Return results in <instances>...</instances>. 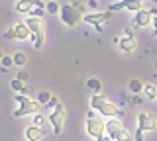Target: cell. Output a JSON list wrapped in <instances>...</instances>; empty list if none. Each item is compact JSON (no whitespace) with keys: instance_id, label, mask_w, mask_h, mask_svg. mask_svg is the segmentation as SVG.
Wrapping results in <instances>:
<instances>
[{"instance_id":"22","label":"cell","mask_w":157,"mask_h":141,"mask_svg":"<svg viewBox=\"0 0 157 141\" xmlns=\"http://www.w3.org/2000/svg\"><path fill=\"white\" fill-rule=\"evenodd\" d=\"M144 92H145L147 98H157V86L155 84H149V82H147L144 86Z\"/></svg>"},{"instance_id":"9","label":"cell","mask_w":157,"mask_h":141,"mask_svg":"<svg viewBox=\"0 0 157 141\" xmlns=\"http://www.w3.org/2000/svg\"><path fill=\"white\" fill-rule=\"evenodd\" d=\"M144 8H145L144 0H122V2H118V4H112L108 10H112V12H118V10L140 12V10H144Z\"/></svg>"},{"instance_id":"10","label":"cell","mask_w":157,"mask_h":141,"mask_svg":"<svg viewBox=\"0 0 157 141\" xmlns=\"http://www.w3.org/2000/svg\"><path fill=\"white\" fill-rule=\"evenodd\" d=\"M112 16H114V12H112V10H106V12H94V14H85L82 22L92 24V26H100V24L108 22Z\"/></svg>"},{"instance_id":"7","label":"cell","mask_w":157,"mask_h":141,"mask_svg":"<svg viewBox=\"0 0 157 141\" xmlns=\"http://www.w3.org/2000/svg\"><path fill=\"white\" fill-rule=\"evenodd\" d=\"M65 116H67V112H65V106L63 104H59L55 106V108L51 110V114H49V124L53 125V131L59 135L63 131V124H65Z\"/></svg>"},{"instance_id":"5","label":"cell","mask_w":157,"mask_h":141,"mask_svg":"<svg viewBox=\"0 0 157 141\" xmlns=\"http://www.w3.org/2000/svg\"><path fill=\"white\" fill-rule=\"evenodd\" d=\"M155 129H157V116L153 112H140V116H137L136 141H144V131H155Z\"/></svg>"},{"instance_id":"8","label":"cell","mask_w":157,"mask_h":141,"mask_svg":"<svg viewBox=\"0 0 157 141\" xmlns=\"http://www.w3.org/2000/svg\"><path fill=\"white\" fill-rule=\"evenodd\" d=\"M86 133L90 135V137L98 139L100 135L106 133V121L102 120V118H96V116L86 118Z\"/></svg>"},{"instance_id":"26","label":"cell","mask_w":157,"mask_h":141,"mask_svg":"<svg viewBox=\"0 0 157 141\" xmlns=\"http://www.w3.org/2000/svg\"><path fill=\"white\" fill-rule=\"evenodd\" d=\"M59 104H61V102H59V98H57L55 94H53V96H51V100H49L47 104H45V108H47V110H53V108H55V106H59Z\"/></svg>"},{"instance_id":"14","label":"cell","mask_w":157,"mask_h":141,"mask_svg":"<svg viewBox=\"0 0 157 141\" xmlns=\"http://www.w3.org/2000/svg\"><path fill=\"white\" fill-rule=\"evenodd\" d=\"M10 88H12L14 92H18V94H24V96H29V86L26 84L24 80H20V79H12L10 80Z\"/></svg>"},{"instance_id":"12","label":"cell","mask_w":157,"mask_h":141,"mask_svg":"<svg viewBox=\"0 0 157 141\" xmlns=\"http://www.w3.org/2000/svg\"><path fill=\"white\" fill-rule=\"evenodd\" d=\"M153 24V14H151V10H140L136 12L134 16V28H147Z\"/></svg>"},{"instance_id":"32","label":"cell","mask_w":157,"mask_h":141,"mask_svg":"<svg viewBox=\"0 0 157 141\" xmlns=\"http://www.w3.org/2000/svg\"><path fill=\"white\" fill-rule=\"evenodd\" d=\"M2 57H4V55H2V51H0V59H2Z\"/></svg>"},{"instance_id":"4","label":"cell","mask_w":157,"mask_h":141,"mask_svg":"<svg viewBox=\"0 0 157 141\" xmlns=\"http://www.w3.org/2000/svg\"><path fill=\"white\" fill-rule=\"evenodd\" d=\"M16 104L18 108L14 110V118H24V116H32V114H37L41 110V104L37 100H32L29 96H24V94H16Z\"/></svg>"},{"instance_id":"19","label":"cell","mask_w":157,"mask_h":141,"mask_svg":"<svg viewBox=\"0 0 157 141\" xmlns=\"http://www.w3.org/2000/svg\"><path fill=\"white\" fill-rule=\"evenodd\" d=\"M14 65H18V67H24L28 63V57H26V53L24 51H18V53H14Z\"/></svg>"},{"instance_id":"29","label":"cell","mask_w":157,"mask_h":141,"mask_svg":"<svg viewBox=\"0 0 157 141\" xmlns=\"http://www.w3.org/2000/svg\"><path fill=\"white\" fill-rule=\"evenodd\" d=\"M98 141H110V135H100V137H98Z\"/></svg>"},{"instance_id":"20","label":"cell","mask_w":157,"mask_h":141,"mask_svg":"<svg viewBox=\"0 0 157 141\" xmlns=\"http://www.w3.org/2000/svg\"><path fill=\"white\" fill-rule=\"evenodd\" d=\"M144 82L141 80H137V79H134V80H130V92H134V94H140L141 90H144Z\"/></svg>"},{"instance_id":"17","label":"cell","mask_w":157,"mask_h":141,"mask_svg":"<svg viewBox=\"0 0 157 141\" xmlns=\"http://www.w3.org/2000/svg\"><path fill=\"white\" fill-rule=\"evenodd\" d=\"M43 14H45V4L43 2H36L32 8V12L28 14V16H37V18H43Z\"/></svg>"},{"instance_id":"16","label":"cell","mask_w":157,"mask_h":141,"mask_svg":"<svg viewBox=\"0 0 157 141\" xmlns=\"http://www.w3.org/2000/svg\"><path fill=\"white\" fill-rule=\"evenodd\" d=\"M33 4H36L33 0H18V2L14 4V8H16V12H20V14H26V16H28V14L32 12Z\"/></svg>"},{"instance_id":"2","label":"cell","mask_w":157,"mask_h":141,"mask_svg":"<svg viewBox=\"0 0 157 141\" xmlns=\"http://www.w3.org/2000/svg\"><path fill=\"white\" fill-rule=\"evenodd\" d=\"M90 106H92V110H96L98 114L104 116V118H118V116H120V110L116 108V104L110 102V98L104 96V94H92Z\"/></svg>"},{"instance_id":"6","label":"cell","mask_w":157,"mask_h":141,"mask_svg":"<svg viewBox=\"0 0 157 141\" xmlns=\"http://www.w3.org/2000/svg\"><path fill=\"white\" fill-rule=\"evenodd\" d=\"M32 37V32H29L28 24L26 22H18L14 24L10 30L4 33V39H16V41H26Z\"/></svg>"},{"instance_id":"31","label":"cell","mask_w":157,"mask_h":141,"mask_svg":"<svg viewBox=\"0 0 157 141\" xmlns=\"http://www.w3.org/2000/svg\"><path fill=\"white\" fill-rule=\"evenodd\" d=\"M124 33H126V35H134V32H132L130 28H126V30H124Z\"/></svg>"},{"instance_id":"21","label":"cell","mask_w":157,"mask_h":141,"mask_svg":"<svg viewBox=\"0 0 157 141\" xmlns=\"http://www.w3.org/2000/svg\"><path fill=\"white\" fill-rule=\"evenodd\" d=\"M45 12L47 14H59L61 12V6H59L55 0H49V2L45 4Z\"/></svg>"},{"instance_id":"3","label":"cell","mask_w":157,"mask_h":141,"mask_svg":"<svg viewBox=\"0 0 157 141\" xmlns=\"http://www.w3.org/2000/svg\"><path fill=\"white\" fill-rule=\"evenodd\" d=\"M29 32H32V39H33V47L36 49H41L43 43H45V22H43V18H37V16H26Z\"/></svg>"},{"instance_id":"30","label":"cell","mask_w":157,"mask_h":141,"mask_svg":"<svg viewBox=\"0 0 157 141\" xmlns=\"http://www.w3.org/2000/svg\"><path fill=\"white\" fill-rule=\"evenodd\" d=\"M132 104H141V98H140V96H136V98L132 100Z\"/></svg>"},{"instance_id":"27","label":"cell","mask_w":157,"mask_h":141,"mask_svg":"<svg viewBox=\"0 0 157 141\" xmlns=\"http://www.w3.org/2000/svg\"><path fill=\"white\" fill-rule=\"evenodd\" d=\"M151 26H153V35H157V16H153V24Z\"/></svg>"},{"instance_id":"13","label":"cell","mask_w":157,"mask_h":141,"mask_svg":"<svg viewBox=\"0 0 157 141\" xmlns=\"http://www.w3.org/2000/svg\"><path fill=\"white\" fill-rule=\"evenodd\" d=\"M118 45H120V49L124 53H134L136 47H137V41L134 35H124L120 41H118Z\"/></svg>"},{"instance_id":"15","label":"cell","mask_w":157,"mask_h":141,"mask_svg":"<svg viewBox=\"0 0 157 141\" xmlns=\"http://www.w3.org/2000/svg\"><path fill=\"white\" fill-rule=\"evenodd\" d=\"M43 135H45L43 128H37V125H29V128H26V139L28 141H39Z\"/></svg>"},{"instance_id":"1","label":"cell","mask_w":157,"mask_h":141,"mask_svg":"<svg viewBox=\"0 0 157 141\" xmlns=\"http://www.w3.org/2000/svg\"><path fill=\"white\" fill-rule=\"evenodd\" d=\"M59 18H61V24H65L67 28H73L85 18V6H82L81 2L65 4V6H61Z\"/></svg>"},{"instance_id":"11","label":"cell","mask_w":157,"mask_h":141,"mask_svg":"<svg viewBox=\"0 0 157 141\" xmlns=\"http://www.w3.org/2000/svg\"><path fill=\"white\" fill-rule=\"evenodd\" d=\"M124 124H122L118 118H110L106 121V135H110V139L118 141V137H120V133L124 131Z\"/></svg>"},{"instance_id":"25","label":"cell","mask_w":157,"mask_h":141,"mask_svg":"<svg viewBox=\"0 0 157 141\" xmlns=\"http://www.w3.org/2000/svg\"><path fill=\"white\" fill-rule=\"evenodd\" d=\"M43 124H45V118H43L41 114H33V121H32V125H37V128H43Z\"/></svg>"},{"instance_id":"18","label":"cell","mask_w":157,"mask_h":141,"mask_svg":"<svg viewBox=\"0 0 157 141\" xmlns=\"http://www.w3.org/2000/svg\"><path fill=\"white\" fill-rule=\"evenodd\" d=\"M86 86L92 90V94H100V88H102V82L98 79H88L86 80Z\"/></svg>"},{"instance_id":"24","label":"cell","mask_w":157,"mask_h":141,"mask_svg":"<svg viewBox=\"0 0 157 141\" xmlns=\"http://www.w3.org/2000/svg\"><path fill=\"white\" fill-rule=\"evenodd\" d=\"M0 63H2V72H6V71H8V67H12V65H14V57L4 55L2 59H0Z\"/></svg>"},{"instance_id":"33","label":"cell","mask_w":157,"mask_h":141,"mask_svg":"<svg viewBox=\"0 0 157 141\" xmlns=\"http://www.w3.org/2000/svg\"><path fill=\"white\" fill-rule=\"evenodd\" d=\"M33 2H41V0H33Z\"/></svg>"},{"instance_id":"28","label":"cell","mask_w":157,"mask_h":141,"mask_svg":"<svg viewBox=\"0 0 157 141\" xmlns=\"http://www.w3.org/2000/svg\"><path fill=\"white\" fill-rule=\"evenodd\" d=\"M18 79H20V80H24V82H26V80H28V75H26V72H20V75H18Z\"/></svg>"},{"instance_id":"23","label":"cell","mask_w":157,"mask_h":141,"mask_svg":"<svg viewBox=\"0 0 157 141\" xmlns=\"http://www.w3.org/2000/svg\"><path fill=\"white\" fill-rule=\"evenodd\" d=\"M51 92H47V90H43V92H39V94H37V102H39V104H41V106H45L47 104V102L49 100H51Z\"/></svg>"}]
</instances>
